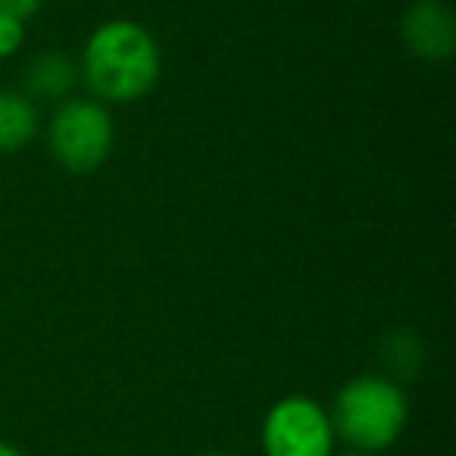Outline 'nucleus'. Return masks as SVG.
Wrapping results in <instances>:
<instances>
[{"mask_svg": "<svg viewBox=\"0 0 456 456\" xmlns=\"http://www.w3.org/2000/svg\"><path fill=\"white\" fill-rule=\"evenodd\" d=\"M400 38L412 57L444 63L456 51V16L447 0H412L400 20Z\"/></svg>", "mask_w": 456, "mask_h": 456, "instance_id": "nucleus-5", "label": "nucleus"}, {"mask_svg": "<svg viewBox=\"0 0 456 456\" xmlns=\"http://www.w3.org/2000/svg\"><path fill=\"white\" fill-rule=\"evenodd\" d=\"M159 45L141 22L107 20L88 35L78 78L101 103H134L159 82Z\"/></svg>", "mask_w": 456, "mask_h": 456, "instance_id": "nucleus-1", "label": "nucleus"}, {"mask_svg": "<svg viewBox=\"0 0 456 456\" xmlns=\"http://www.w3.org/2000/svg\"><path fill=\"white\" fill-rule=\"evenodd\" d=\"M381 356L385 366L391 369L397 379H412L416 369L422 366V344L410 335V331H394L381 344Z\"/></svg>", "mask_w": 456, "mask_h": 456, "instance_id": "nucleus-8", "label": "nucleus"}, {"mask_svg": "<svg viewBox=\"0 0 456 456\" xmlns=\"http://www.w3.org/2000/svg\"><path fill=\"white\" fill-rule=\"evenodd\" d=\"M26 41V22L0 13V60L13 57Z\"/></svg>", "mask_w": 456, "mask_h": 456, "instance_id": "nucleus-9", "label": "nucleus"}, {"mask_svg": "<svg viewBox=\"0 0 456 456\" xmlns=\"http://www.w3.org/2000/svg\"><path fill=\"white\" fill-rule=\"evenodd\" d=\"M0 456H26V453H22V450H16L13 444H4V441H0Z\"/></svg>", "mask_w": 456, "mask_h": 456, "instance_id": "nucleus-11", "label": "nucleus"}, {"mask_svg": "<svg viewBox=\"0 0 456 456\" xmlns=\"http://www.w3.org/2000/svg\"><path fill=\"white\" fill-rule=\"evenodd\" d=\"M203 456H228V453H203Z\"/></svg>", "mask_w": 456, "mask_h": 456, "instance_id": "nucleus-12", "label": "nucleus"}, {"mask_svg": "<svg viewBox=\"0 0 456 456\" xmlns=\"http://www.w3.org/2000/svg\"><path fill=\"white\" fill-rule=\"evenodd\" d=\"M347 456H356V453H347Z\"/></svg>", "mask_w": 456, "mask_h": 456, "instance_id": "nucleus-13", "label": "nucleus"}, {"mask_svg": "<svg viewBox=\"0 0 456 456\" xmlns=\"http://www.w3.org/2000/svg\"><path fill=\"white\" fill-rule=\"evenodd\" d=\"M38 134V107L22 91H0V153H20Z\"/></svg>", "mask_w": 456, "mask_h": 456, "instance_id": "nucleus-7", "label": "nucleus"}, {"mask_svg": "<svg viewBox=\"0 0 456 456\" xmlns=\"http://www.w3.org/2000/svg\"><path fill=\"white\" fill-rule=\"evenodd\" d=\"M78 78V63L66 57L63 51H41L22 69V94L28 101L45 103H63L72 97Z\"/></svg>", "mask_w": 456, "mask_h": 456, "instance_id": "nucleus-6", "label": "nucleus"}, {"mask_svg": "<svg viewBox=\"0 0 456 456\" xmlns=\"http://www.w3.org/2000/svg\"><path fill=\"white\" fill-rule=\"evenodd\" d=\"M41 4H45V0H0V13L26 22V20H32V16L38 13Z\"/></svg>", "mask_w": 456, "mask_h": 456, "instance_id": "nucleus-10", "label": "nucleus"}, {"mask_svg": "<svg viewBox=\"0 0 456 456\" xmlns=\"http://www.w3.org/2000/svg\"><path fill=\"white\" fill-rule=\"evenodd\" d=\"M116 141L110 107L94 97H69L47 119L51 157L72 175H91L107 163Z\"/></svg>", "mask_w": 456, "mask_h": 456, "instance_id": "nucleus-3", "label": "nucleus"}, {"mask_svg": "<svg viewBox=\"0 0 456 456\" xmlns=\"http://www.w3.org/2000/svg\"><path fill=\"white\" fill-rule=\"evenodd\" d=\"M331 419L310 397H281L263 419L266 456H331Z\"/></svg>", "mask_w": 456, "mask_h": 456, "instance_id": "nucleus-4", "label": "nucleus"}, {"mask_svg": "<svg viewBox=\"0 0 456 456\" xmlns=\"http://www.w3.org/2000/svg\"><path fill=\"white\" fill-rule=\"evenodd\" d=\"M410 416L403 387L387 375H360L338 391L331 428L356 450H385L400 437Z\"/></svg>", "mask_w": 456, "mask_h": 456, "instance_id": "nucleus-2", "label": "nucleus"}]
</instances>
